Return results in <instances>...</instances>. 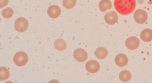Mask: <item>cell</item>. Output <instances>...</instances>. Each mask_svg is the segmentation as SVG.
<instances>
[{
  "mask_svg": "<svg viewBox=\"0 0 152 83\" xmlns=\"http://www.w3.org/2000/svg\"><path fill=\"white\" fill-rule=\"evenodd\" d=\"M136 5V0H114V6L119 14L126 15L130 14L134 10Z\"/></svg>",
  "mask_w": 152,
  "mask_h": 83,
  "instance_id": "obj_1",
  "label": "cell"
},
{
  "mask_svg": "<svg viewBox=\"0 0 152 83\" xmlns=\"http://www.w3.org/2000/svg\"><path fill=\"white\" fill-rule=\"evenodd\" d=\"M28 60V56L26 53L23 51L17 52L14 55L13 61L14 63L19 66L25 65Z\"/></svg>",
  "mask_w": 152,
  "mask_h": 83,
  "instance_id": "obj_2",
  "label": "cell"
},
{
  "mask_svg": "<svg viewBox=\"0 0 152 83\" xmlns=\"http://www.w3.org/2000/svg\"><path fill=\"white\" fill-rule=\"evenodd\" d=\"M14 26L17 31L20 32H23L27 29L28 27V23L25 18L20 17L16 20Z\"/></svg>",
  "mask_w": 152,
  "mask_h": 83,
  "instance_id": "obj_3",
  "label": "cell"
},
{
  "mask_svg": "<svg viewBox=\"0 0 152 83\" xmlns=\"http://www.w3.org/2000/svg\"><path fill=\"white\" fill-rule=\"evenodd\" d=\"M133 16L135 21L140 24L145 23L148 18L147 12L144 10L141 9L136 10L134 13Z\"/></svg>",
  "mask_w": 152,
  "mask_h": 83,
  "instance_id": "obj_4",
  "label": "cell"
},
{
  "mask_svg": "<svg viewBox=\"0 0 152 83\" xmlns=\"http://www.w3.org/2000/svg\"><path fill=\"white\" fill-rule=\"evenodd\" d=\"M140 41L136 37L131 36L128 37L125 42V45L126 48L130 50L137 49L139 46Z\"/></svg>",
  "mask_w": 152,
  "mask_h": 83,
  "instance_id": "obj_5",
  "label": "cell"
},
{
  "mask_svg": "<svg viewBox=\"0 0 152 83\" xmlns=\"http://www.w3.org/2000/svg\"><path fill=\"white\" fill-rule=\"evenodd\" d=\"M73 55L74 58L80 62L85 61L88 57L87 52L82 48H78L75 49L73 52Z\"/></svg>",
  "mask_w": 152,
  "mask_h": 83,
  "instance_id": "obj_6",
  "label": "cell"
},
{
  "mask_svg": "<svg viewBox=\"0 0 152 83\" xmlns=\"http://www.w3.org/2000/svg\"><path fill=\"white\" fill-rule=\"evenodd\" d=\"M85 68L88 72L94 73L99 71L100 66L99 63L96 60H90L86 63Z\"/></svg>",
  "mask_w": 152,
  "mask_h": 83,
  "instance_id": "obj_7",
  "label": "cell"
},
{
  "mask_svg": "<svg viewBox=\"0 0 152 83\" xmlns=\"http://www.w3.org/2000/svg\"><path fill=\"white\" fill-rule=\"evenodd\" d=\"M104 20L108 24L113 25L117 22L118 16L115 11L111 10L105 13L104 15Z\"/></svg>",
  "mask_w": 152,
  "mask_h": 83,
  "instance_id": "obj_8",
  "label": "cell"
},
{
  "mask_svg": "<svg viewBox=\"0 0 152 83\" xmlns=\"http://www.w3.org/2000/svg\"><path fill=\"white\" fill-rule=\"evenodd\" d=\"M60 7L56 5H52L49 7L47 10V13L48 16L52 18H56L60 15L61 13Z\"/></svg>",
  "mask_w": 152,
  "mask_h": 83,
  "instance_id": "obj_9",
  "label": "cell"
},
{
  "mask_svg": "<svg viewBox=\"0 0 152 83\" xmlns=\"http://www.w3.org/2000/svg\"><path fill=\"white\" fill-rule=\"evenodd\" d=\"M115 61L118 66L124 67L127 64L128 59L127 56L125 54L120 53L117 54L115 57Z\"/></svg>",
  "mask_w": 152,
  "mask_h": 83,
  "instance_id": "obj_10",
  "label": "cell"
},
{
  "mask_svg": "<svg viewBox=\"0 0 152 83\" xmlns=\"http://www.w3.org/2000/svg\"><path fill=\"white\" fill-rule=\"evenodd\" d=\"M141 39L145 42H149L152 40V30L146 28L142 30L140 34Z\"/></svg>",
  "mask_w": 152,
  "mask_h": 83,
  "instance_id": "obj_11",
  "label": "cell"
},
{
  "mask_svg": "<svg viewBox=\"0 0 152 83\" xmlns=\"http://www.w3.org/2000/svg\"><path fill=\"white\" fill-rule=\"evenodd\" d=\"M94 54L95 57L98 59H102L107 56L108 51L106 48L103 47H100L96 49Z\"/></svg>",
  "mask_w": 152,
  "mask_h": 83,
  "instance_id": "obj_12",
  "label": "cell"
},
{
  "mask_svg": "<svg viewBox=\"0 0 152 83\" xmlns=\"http://www.w3.org/2000/svg\"><path fill=\"white\" fill-rule=\"evenodd\" d=\"M99 8L103 12H105L111 9L112 4L110 0H101L99 4Z\"/></svg>",
  "mask_w": 152,
  "mask_h": 83,
  "instance_id": "obj_13",
  "label": "cell"
},
{
  "mask_svg": "<svg viewBox=\"0 0 152 83\" xmlns=\"http://www.w3.org/2000/svg\"><path fill=\"white\" fill-rule=\"evenodd\" d=\"M54 45L55 48L59 51H63L65 49L67 46L66 41L61 38L56 40L54 42Z\"/></svg>",
  "mask_w": 152,
  "mask_h": 83,
  "instance_id": "obj_14",
  "label": "cell"
},
{
  "mask_svg": "<svg viewBox=\"0 0 152 83\" xmlns=\"http://www.w3.org/2000/svg\"><path fill=\"white\" fill-rule=\"evenodd\" d=\"M119 79L124 82L129 81L132 77L131 73L128 71L124 70L120 72L119 75Z\"/></svg>",
  "mask_w": 152,
  "mask_h": 83,
  "instance_id": "obj_15",
  "label": "cell"
},
{
  "mask_svg": "<svg viewBox=\"0 0 152 83\" xmlns=\"http://www.w3.org/2000/svg\"><path fill=\"white\" fill-rule=\"evenodd\" d=\"M10 76L8 70L5 67H0V80L3 81L8 79Z\"/></svg>",
  "mask_w": 152,
  "mask_h": 83,
  "instance_id": "obj_16",
  "label": "cell"
},
{
  "mask_svg": "<svg viewBox=\"0 0 152 83\" xmlns=\"http://www.w3.org/2000/svg\"><path fill=\"white\" fill-rule=\"evenodd\" d=\"M77 0H63V6L67 9H70L74 7L76 4Z\"/></svg>",
  "mask_w": 152,
  "mask_h": 83,
  "instance_id": "obj_17",
  "label": "cell"
},
{
  "mask_svg": "<svg viewBox=\"0 0 152 83\" xmlns=\"http://www.w3.org/2000/svg\"><path fill=\"white\" fill-rule=\"evenodd\" d=\"M14 11L10 7H7L1 11L2 16L5 18H9L13 15Z\"/></svg>",
  "mask_w": 152,
  "mask_h": 83,
  "instance_id": "obj_18",
  "label": "cell"
},
{
  "mask_svg": "<svg viewBox=\"0 0 152 83\" xmlns=\"http://www.w3.org/2000/svg\"><path fill=\"white\" fill-rule=\"evenodd\" d=\"M9 0H0V8L1 9L7 6Z\"/></svg>",
  "mask_w": 152,
  "mask_h": 83,
  "instance_id": "obj_19",
  "label": "cell"
}]
</instances>
